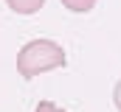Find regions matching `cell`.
Here are the masks:
<instances>
[{
  "instance_id": "obj_1",
  "label": "cell",
  "mask_w": 121,
  "mask_h": 112,
  "mask_svg": "<svg viewBox=\"0 0 121 112\" xmlns=\"http://www.w3.org/2000/svg\"><path fill=\"white\" fill-rule=\"evenodd\" d=\"M65 51L62 45L51 42V39H31L20 48L17 53V73L23 79H34L39 73H48V70H56L65 67Z\"/></svg>"
},
{
  "instance_id": "obj_2",
  "label": "cell",
  "mask_w": 121,
  "mask_h": 112,
  "mask_svg": "<svg viewBox=\"0 0 121 112\" xmlns=\"http://www.w3.org/2000/svg\"><path fill=\"white\" fill-rule=\"evenodd\" d=\"M6 6L17 14H37L45 6V0H6Z\"/></svg>"
},
{
  "instance_id": "obj_3",
  "label": "cell",
  "mask_w": 121,
  "mask_h": 112,
  "mask_svg": "<svg viewBox=\"0 0 121 112\" xmlns=\"http://www.w3.org/2000/svg\"><path fill=\"white\" fill-rule=\"evenodd\" d=\"M59 3L68 11H76V14H85V11H90L96 6V0H59Z\"/></svg>"
},
{
  "instance_id": "obj_4",
  "label": "cell",
  "mask_w": 121,
  "mask_h": 112,
  "mask_svg": "<svg viewBox=\"0 0 121 112\" xmlns=\"http://www.w3.org/2000/svg\"><path fill=\"white\" fill-rule=\"evenodd\" d=\"M34 112H68V109H62L59 104H54V101H39Z\"/></svg>"
},
{
  "instance_id": "obj_5",
  "label": "cell",
  "mask_w": 121,
  "mask_h": 112,
  "mask_svg": "<svg viewBox=\"0 0 121 112\" xmlns=\"http://www.w3.org/2000/svg\"><path fill=\"white\" fill-rule=\"evenodd\" d=\"M113 104H116V109L121 112V79L116 81V90H113Z\"/></svg>"
}]
</instances>
